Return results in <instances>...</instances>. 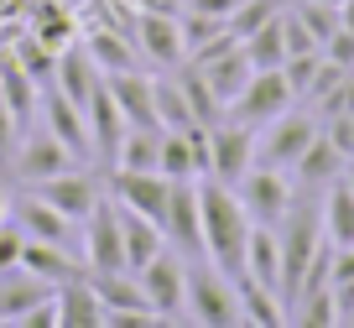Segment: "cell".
Wrapping results in <instances>:
<instances>
[{"instance_id": "8992f818", "label": "cell", "mask_w": 354, "mask_h": 328, "mask_svg": "<svg viewBox=\"0 0 354 328\" xmlns=\"http://www.w3.org/2000/svg\"><path fill=\"white\" fill-rule=\"evenodd\" d=\"M292 104H297V94H292L287 73H281V68H255L250 84L240 89V99L224 109V120H240V125H250V131H261L266 120H277L281 109H292Z\"/></svg>"}, {"instance_id": "3957f363", "label": "cell", "mask_w": 354, "mask_h": 328, "mask_svg": "<svg viewBox=\"0 0 354 328\" xmlns=\"http://www.w3.org/2000/svg\"><path fill=\"white\" fill-rule=\"evenodd\" d=\"M188 323H203V328H234V323H245L240 286H234L214 261L188 266Z\"/></svg>"}, {"instance_id": "ee69618b", "label": "cell", "mask_w": 354, "mask_h": 328, "mask_svg": "<svg viewBox=\"0 0 354 328\" xmlns=\"http://www.w3.org/2000/svg\"><path fill=\"white\" fill-rule=\"evenodd\" d=\"M323 57L339 63V68H354V32H349V26H339V32L323 42Z\"/></svg>"}, {"instance_id": "b9f144b4", "label": "cell", "mask_w": 354, "mask_h": 328, "mask_svg": "<svg viewBox=\"0 0 354 328\" xmlns=\"http://www.w3.org/2000/svg\"><path fill=\"white\" fill-rule=\"evenodd\" d=\"M281 37H287V57H292V53H318L313 32L302 26V16L292 11V6H281Z\"/></svg>"}, {"instance_id": "44dd1931", "label": "cell", "mask_w": 354, "mask_h": 328, "mask_svg": "<svg viewBox=\"0 0 354 328\" xmlns=\"http://www.w3.org/2000/svg\"><path fill=\"white\" fill-rule=\"evenodd\" d=\"M344 162H349V156L339 152V146L328 141V136H313L308 141V152L297 156V167H292V177H297V188L302 193H318V188H328V183H339L344 177Z\"/></svg>"}, {"instance_id": "1f68e13d", "label": "cell", "mask_w": 354, "mask_h": 328, "mask_svg": "<svg viewBox=\"0 0 354 328\" xmlns=\"http://www.w3.org/2000/svg\"><path fill=\"white\" fill-rule=\"evenodd\" d=\"M156 172H162L167 183H188V177H203V172H198V156H193L188 131H162V156H156Z\"/></svg>"}, {"instance_id": "d6a6232c", "label": "cell", "mask_w": 354, "mask_h": 328, "mask_svg": "<svg viewBox=\"0 0 354 328\" xmlns=\"http://www.w3.org/2000/svg\"><path fill=\"white\" fill-rule=\"evenodd\" d=\"M240 47H245V57H250L255 68H281V63H287V37H281V11L271 16L266 26H255V32L245 37Z\"/></svg>"}, {"instance_id": "e575fe53", "label": "cell", "mask_w": 354, "mask_h": 328, "mask_svg": "<svg viewBox=\"0 0 354 328\" xmlns=\"http://www.w3.org/2000/svg\"><path fill=\"white\" fill-rule=\"evenodd\" d=\"M47 297V282H37L32 271H21V282H0V323H21L26 307Z\"/></svg>"}, {"instance_id": "ac0fdd59", "label": "cell", "mask_w": 354, "mask_h": 328, "mask_svg": "<svg viewBox=\"0 0 354 328\" xmlns=\"http://www.w3.org/2000/svg\"><path fill=\"white\" fill-rule=\"evenodd\" d=\"M104 84H110L125 125H156V78H146L141 68H120V73H104Z\"/></svg>"}, {"instance_id": "4316f807", "label": "cell", "mask_w": 354, "mask_h": 328, "mask_svg": "<svg viewBox=\"0 0 354 328\" xmlns=\"http://www.w3.org/2000/svg\"><path fill=\"white\" fill-rule=\"evenodd\" d=\"M234 286H240L245 323H261V328H281V323H287V297H281V292L250 282V276H234Z\"/></svg>"}, {"instance_id": "7dc6e473", "label": "cell", "mask_w": 354, "mask_h": 328, "mask_svg": "<svg viewBox=\"0 0 354 328\" xmlns=\"http://www.w3.org/2000/svg\"><path fill=\"white\" fill-rule=\"evenodd\" d=\"M0 224H11V198H6V188H0Z\"/></svg>"}, {"instance_id": "9a60e30c", "label": "cell", "mask_w": 354, "mask_h": 328, "mask_svg": "<svg viewBox=\"0 0 354 328\" xmlns=\"http://www.w3.org/2000/svg\"><path fill=\"white\" fill-rule=\"evenodd\" d=\"M167 240L177 250H188L193 261H209L203 250V214H198V183H172V198H167Z\"/></svg>"}, {"instance_id": "4dcf8cb0", "label": "cell", "mask_w": 354, "mask_h": 328, "mask_svg": "<svg viewBox=\"0 0 354 328\" xmlns=\"http://www.w3.org/2000/svg\"><path fill=\"white\" fill-rule=\"evenodd\" d=\"M156 156H162V125H131L120 141L115 167H131V172H156Z\"/></svg>"}, {"instance_id": "d590c367", "label": "cell", "mask_w": 354, "mask_h": 328, "mask_svg": "<svg viewBox=\"0 0 354 328\" xmlns=\"http://www.w3.org/2000/svg\"><path fill=\"white\" fill-rule=\"evenodd\" d=\"M292 307H297V313H287V318H297L302 328H333V323H339V302H333V286L302 292Z\"/></svg>"}, {"instance_id": "83f0119b", "label": "cell", "mask_w": 354, "mask_h": 328, "mask_svg": "<svg viewBox=\"0 0 354 328\" xmlns=\"http://www.w3.org/2000/svg\"><path fill=\"white\" fill-rule=\"evenodd\" d=\"M37 78L26 73L21 63H16V53H0V99L11 104L16 120H32V104H37Z\"/></svg>"}, {"instance_id": "bcb514c9", "label": "cell", "mask_w": 354, "mask_h": 328, "mask_svg": "<svg viewBox=\"0 0 354 328\" xmlns=\"http://www.w3.org/2000/svg\"><path fill=\"white\" fill-rule=\"evenodd\" d=\"M339 21H344V26L354 32V0H344V6H339Z\"/></svg>"}, {"instance_id": "2e32d148", "label": "cell", "mask_w": 354, "mask_h": 328, "mask_svg": "<svg viewBox=\"0 0 354 328\" xmlns=\"http://www.w3.org/2000/svg\"><path fill=\"white\" fill-rule=\"evenodd\" d=\"M11 219L21 224L26 240H47V245H73V219L63 208H53L42 193H21L11 203Z\"/></svg>"}, {"instance_id": "6da1fadb", "label": "cell", "mask_w": 354, "mask_h": 328, "mask_svg": "<svg viewBox=\"0 0 354 328\" xmlns=\"http://www.w3.org/2000/svg\"><path fill=\"white\" fill-rule=\"evenodd\" d=\"M198 214H203V250L224 276H245V250H250V230L255 219L245 214L240 193L230 183H198Z\"/></svg>"}, {"instance_id": "8d00e7d4", "label": "cell", "mask_w": 354, "mask_h": 328, "mask_svg": "<svg viewBox=\"0 0 354 328\" xmlns=\"http://www.w3.org/2000/svg\"><path fill=\"white\" fill-rule=\"evenodd\" d=\"M11 53H16V63H21L26 73L37 78V84H47V78H53V68H57V53H53V47H47L37 32H26L21 42L11 47Z\"/></svg>"}, {"instance_id": "484cf974", "label": "cell", "mask_w": 354, "mask_h": 328, "mask_svg": "<svg viewBox=\"0 0 354 328\" xmlns=\"http://www.w3.org/2000/svg\"><path fill=\"white\" fill-rule=\"evenodd\" d=\"M318 214H323V235H328V245H354V188L344 183V177L328 183Z\"/></svg>"}, {"instance_id": "f1b7e54d", "label": "cell", "mask_w": 354, "mask_h": 328, "mask_svg": "<svg viewBox=\"0 0 354 328\" xmlns=\"http://www.w3.org/2000/svg\"><path fill=\"white\" fill-rule=\"evenodd\" d=\"M120 224H125V261H131V271H141L156 250H167V230L162 224L131 214V208H120Z\"/></svg>"}, {"instance_id": "e0dca14e", "label": "cell", "mask_w": 354, "mask_h": 328, "mask_svg": "<svg viewBox=\"0 0 354 328\" xmlns=\"http://www.w3.org/2000/svg\"><path fill=\"white\" fill-rule=\"evenodd\" d=\"M37 193L47 198L53 208H63L73 224H84L88 214H94V203H100V183L84 172V167H68V172H57V177H47V183H37Z\"/></svg>"}, {"instance_id": "f35d334b", "label": "cell", "mask_w": 354, "mask_h": 328, "mask_svg": "<svg viewBox=\"0 0 354 328\" xmlns=\"http://www.w3.org/2000/svg\"><path fill=\"white\" fill-rule=\"evenodd\" d=\"M292 11H297L302 16V26H308V32H313V42H328V37L333 32H339V6H328V0H297V6H292Z\"/></svg>"}, {"instance_id": "5bb4252c", "label": "cell", "mask_w": 354, "mask_h": 328, "mask_svg": "<svg viewBox=\"0 0 354 328\" xmlns=\"http://www.w3.org/2000/svg\"><path fill=\"white\" fill-rule=\"evenodd\" d=\"M84 120H88V146H94V162H104L115 172V156H120V141H125V115H120V104H115V94H110V84H100L94 89V99L84 104Z\"/></svg>"}, {"instance_id": "d6986e66", "label": "cell", "mask_w": 354, "mask_h": 328, "mask_svg": "<svg viewBox=\"0 0 354 328\" xmlns=\"http://www.w3.org/2000/svg\"><path fill=\"white\" fill-rule=\"evenodd\" d=\"M193 68L203 73V84L214 89V99H219L224 109H230L234 99H240V89L250 84V73H255V63L245 57V47H240V42H230L224 53H214L209 63H193Z\"/></svg>"}, {"instance_id": "9c48e42d", "label": "cell", "mask_w": 354, "mask_h": 328, "mask_svg": "<svg viewBox=\"0 0 354 328\" xmlns=\"http://www.w3.org/2000/svg\"><path fill=\"white\" fill-rule=\"evenodd\" d=\"M131 42L141 53V63H151L156 73H172L177 63H188V42H183L177 11H136Z\"/></svg>"}, {"instance_id": "ffe728a7", "label": "cell", "mask_w": 354, "mask_h": 328, "mask_svg": "<svg viewBox=\"0 0 354 328\" xmlns=\"http://www.w3.org/2000/svg\"><path fill=\"white\" fill-rule=\"evenodd\" d=\"M53 297H57V323H63V328H104V318H110L88 276L57 282V286H53Z\"/></svg>"}, {"instance_id": "74e56055", "label": "cell", "mask_w": 354, "mask_h": 328, "mask_svg": "<svg viewBox=\"0 0 354 328\" xmlns=\"http://www.w3.org/2000/svg\"><path fill=\"white\" fill-rule=\"evenodd\" d=\"M277 11H281V0H240V6L230 11V21H224V26H230V37H234V42H245V37H250L255 26H266Z\"/></svg>"}, {"instance_id": "52a82bcc", "label": "cell", "mask_w": 354, "mask_h": 328, "mask_svg": "<svg viewBox=\"0 0 354 328\" xmlns=\"http://www.w3.org/2000/svg\"><path fill=\"white\" fill-rule=\"evenodd\" d=\"M240 203H245V214L255 219V224H271L277 230L281 219H287V208L297 203V183H292L281 167H266V162H255L250 172L240 177Z\"/></svg>"}, {"instance_id": "5b68a950", "label": "cell", "mask_w": 354, "mask_h": 328, "mask_svg": "<svg viewBox=\"0 0 354 328\" xmlns=\"http://www.w3.org/2000/svg\"><path fill=\"white\" fill-rule=\"evenodd\" d=\"M136 282H141L146 302H151V313L162 318V323H188V266L177 261V255L156 250L151 261L136 271Z\"/></svg>"}, {"instance_id": "7bdbcfd3", "label": "cell", "mask_w": 354, "mask_h": 328, "mask_svg": "<svg viewBox=\"0 0 354 328\" xmlns=\"http://www.w3.org/2000/svg\"><path fill=\"white\" fill-rule=\"evenodd\" d=\"M16 141H21V120H16V115H11V104L0 99V167H11Z\"/></svg>"}, {"instance_id": "4fadbf2b", "label": "cell", "mask_w": 354, "mask_h": 328, "mask_svg": "<svg viewBox=\"0 0 354 328\" xmlns=\"http://www.w3.org/2000/svg\"><path fill=\"white\" fill-rule=\"evenodd\" d=\"M68 167H78V156L68 152V146L57 141L53 131H42V136H26V141H16V156H11V172H16V183L37 188V183H47V177L68 172Z\"/></svg>"}, {"instance_id": "7a4b0ae2", "label": "cell", "mask_w": 354, "mask_h": 328, "mask_svg": "<svg viewBox=\"0 0 354 328\" xmlns=\"http://www.w3.org/2000/svg\"><path fill=\"white\" fill-rule=\"evenodd\" d=\"M277 240H281V297H297L302 276H308V266L318 261V250L328 245V235H323V214L318 203H308V198H297V203L287 208V219L277 224Z\"/></svg>"}, {"instance_id": "60d3db41", "label": "cell", "mask_w": 354, "mask_h": 328, "mask_svg": "<svg viewBox=\"0 0 354 328\" xmlns=\"http://www.w3.org/2000/svg\"><path fill=\"white\" fill-rule=\"evenodd\" d=\"M21 245H26V235H21V224H0V276H11V271H21Z\"/></svg>"}, {"instance_id": "ab89813d", "label": "cell", "mask_w": 354, "mask_h": 328, "mask_svg": "<svg viewBox=\"0 0 354 328\" xmlns=\"http://www.w3.org/2000/svg\"><path fill=\"white\" fill-rule=\"evenodd\" d=\"M32 32L42 37L53 53H63V47L78 37V26H73V16H63V11H53V6H42V11L32 16Z\"/></svg>"}, {"instance_id": "d4e9b609", "label": "cell", "mask_w": 354, "mask_h": 328, "mask_svg": "<svg viewBox=\"0 0 354 328\" xmlns=\"http://www.w3.org/2000/svg\"><path fill=\"white\" fill-rule=\"evenodd\" d=\"M88 57L100 63V73H120V68H141V53H136L131 32H115V26H94L84 37Z\"/></svg>"}, {"instance_id": "ba28073f", "label": "cell", "mask_w": 354, "mask_h": 328, "mask_svg": "<svg viewBox=\"0 0 354 328\" xmlns=\"http://www.w3.org/2000/svg\"><path fill=\"white\" fill-rule=\"evenodd\" d=\"M84 266H88V276L131 271V261H125V224L110 198H100L94 214L84 219Z\"/></svg>"}, {"instance_id": "277c9868", "label": "cell", "mask_w": 354, "mask_h": 328, "mask_svg": "<svg viewBox=\"0 0 354 328\" xmlns=\"http://www.w3.org/2000/svg\"><path fill=\"white\" fill-rule=\"evenodd\" d=\"M318 131H323L318 115H308V109H297V104L281 109L277 120H266V125H261V136H255V162L292 172V167H297V156L308 152V141H313Z\"/></svg>"}, {"instance_id": "cb8c5ba5", "label": "cell", "mask_w": 354, "mask_h": 328, "mask_svg": "<svg viewBox=\"0 0 354 328\" xmlns=\"http://www.w3.org/2000/svg\"><path fill=\"white\" fill-rule=\"evenodd\" d=\"M245 276L271 292H281V240L271 224H255L250 230V250H245Z\"/></svg>"}, {"instance_id": "7c38bea8", "label": "cell", "mask_w": 354, "mask_h": 328, "mask_svg": "<svg viewBox=\"0 0 354 328\" xmlns=\"http://www.w3.org/2000/svg\"><path fill=\"white\" fill-rule=\"evenodd\" d=\"M110 188H115V203H120V208H131V214H141V219H151V224L167 230V198H172V183H167L162 172H131V167H115Z\"/></svg>"}, {"instance_id": "30bf717a", "label": "cell", "mask_w": 354, "mask_h": 328, "mask_svg": "<svg viewBox=\"0 0 354 328\" xmlns=\"http://www.w3.org/2000/svg\"><path fill=\"white\" fill-rule=\"evenodd\" d=\"M255 167V131L240 120H219L209 125V177L214 183L240 188V177Z\"/></svg>"}, {"instance_id": "f6af8a7d", "label": "cell", "mask_w": 354, "mask_h": 328, "mask_svg": "<svg viewBox=\"0 0 354 328\" xmlns=\"http://www.w3.org/2000/svg\"><path fill=\"white\" fill-rule=\"evenodd\" d=\"M234 6L240 0H183V11H203V16H219V21H230Z\"/></svg>"}, {"instance_id": "8fae6325", "label": "cell", "mask_w": 354, "mask_h": 328, "mask_svg": "<svg viewBox=\"0 0 354 328\" xmlns=\"http://www.w3.org/2000/svg\"><path fill=\"white\" fill-rule=\"evenodd\" d=\"M37 104H42V115H47V131L57 136V141L68 146V152L78 156V167L84 162H94V146H88V120H84V104H73V99L63 94V89L47 78L42 89H37Z\"/></svg>"}, {"instance_id": "7402d4cb", "label": "cell", "mask_w": 354, "mask_h": 328, "mask_svg": "<svg viewBox=\"0 0 354 328\" xmlns=\"http://www.w3.org/2000/svg\"><path fill=\"white\" fill-rule=\"evenodd\" d=\"M53 84L63 89V94L73 99V104H88V99H94V89L104 84V73H100V63L88 57V47H73V42H68L63 53H57Z\"/></svg>"}, {"instance_id": "603a6c76", "label": "cell", "mask_w": 354, "mask_h": 328, "mask_svg": "<svg viewBox=\"0 0 354 328\" xmlns=\"http://www.w3.org/2000/svg\"><path fill=\"white\" fill-rule=\"evenodd\" d=\"M21 271H32L37 282L57 286V282H73V276H84V266L68 255V245H47V240H26L21 245Z\"/></svg>"}, {"instance_id": "f546056e", "label": "cell", "mask_w": 354, "mask_h": 328, "mask_svg": "<svg viewBox=\"0 0 354 328\" xmlns=\"http://www.w3.org/2000/svg\"><path fill=\"white\" fill-rule=\"evenodd\" d=\"M172 78H177V89L188 94V109H193V120H198V125H219V120H224V104L214 99V89L203 84V73H198L193 63H177Z\"/></svg>"}, {"instance_id": "836d02e7", "label": "cell", "mask_w": 354, "mask_h": 328, "mask_svg": "<svg viewBox=\"0 0 354 328\" xmlns=\"http://www.w3.org/2000/svg\"><path fill=\"white\" fill-rule=\"evenodd\" d=\"M156 125H162V131H188V125H198L193 109H188V94L177 89L172 73H156Z\"/></svg>"}]
</instances>
